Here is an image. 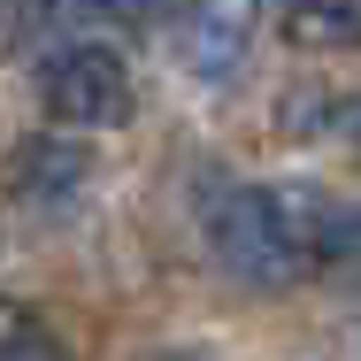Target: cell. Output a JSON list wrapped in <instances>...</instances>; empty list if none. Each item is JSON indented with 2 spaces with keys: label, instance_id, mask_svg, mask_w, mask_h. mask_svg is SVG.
Listing matches in <instances>:
<instances>
[{
  "label": "cell",
  "instance_id": "4",
  "mask_svg": "<svg viewBox=\"0 0 361 361\" xmlns=\"http://www.w3.org/2000/svg\"><path fill=\"white\" fill-rule=\"evenodd\" d=\"M285 39H300V47H361V0H285Z\"/></svg>",
  "mask_w": 361,
  "mask_h": 361
},
{
  "label": "cell",
  "instance_id": "7",
  "mask_svg": "<svg viewBox=\"0 0 361 361\" xmlns=\"http://www.w3.org/2000/svg\"><path fill=\"white\" fill-rule=\"evenodd\" d=\"M346 131H354V139H361V100H354V108H346Z\"/></svg>",
  "mask_w": 361,
  "mask_h": 361
},
{
  "label": "cell",
  "instance_id": "1",
  "mask_svg": "<svg viewBox=\"0 0 361 361\" xmlns=\"http://www.w3.org/2000/svg\"><path fill=\"white\" fill-rule=\"evenodd\" d=\"M331 231H338V208L315 185H231L208 200V246L254 292H277L300 269H323Z\"/></svg>",
  "mask_w": 361,
  "mask_h": 361
},
{
  "label": "cell",
  "instance_id": "5",
  "mask_svg": "<svg viewBox=\"0 0 361 361\" xmlns=\"http://www.w3.org/2000/svg\"><path fill=\"white\" fill-rule=\"evenodd\" d=\"M0 361H62V346H54V331H47L39 315L8 307V315H0Z\"/></svg>",
  "mask_w": 361,
  "mask_h": 361
},
{
  "label": "cell",
  "instance_id": "3",
  "mask_svg": "<svg viewBox=\"0 0 361 361\" xmlns=\"http://www.w3.org/2000/svg\"><path fill=\"white\" fill-rule=\"evenodd\" d=\"M85 177H92V154L77 139H23L8 161V192L23 208H70L85 192Z\"/></svg>",
  "mask_w": 361,
  "mask_h": 361
},
{
  "label": "cell",
  "instance_id": "2",
  "mask_svg": "<svg viewBox=\"0 0 361 361\" xmlns=\"http://www.w3.org/2000/svg\"><path fill=\"white\" fill-rule=\"evenodd\" d=\"M39 92H47V116L70 123V131H116L131 123L139 92H131V62L116 47H62L47 70H39Z\"/></svg>",
  "mask_w": 361,
  "mask_h": 361
},
{
  "label": "cell",
  "instance_id": "6",
  "mask_svg": "<svg viewBox=\"0 0 361 361\" xmlns=\"http://www.w3.org/2000/svg\"><path fill=\"white\" fill-rule=\"evenodd\" d=\"M77 8H92V16H146L154 0H77Z\"/></svg>",
  "mask_w": 361,
  "mask_h": 361
}]
</instances>
